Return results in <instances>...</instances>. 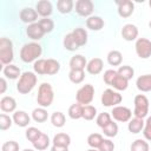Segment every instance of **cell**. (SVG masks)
Returning a JSON list of instances; mask_svg holds the SVG:
<instances>
[{
  "mask_svg": "<svg viewBox=\"0 0 151 151\" xmlns=\"http://www.w3.org/2000/svg\"><path fill=\"white\" fill-rule=\"evenodd\" d=\"M41 53H42V47L40 44L35 41L27 42L20 50V59L26 64L34 63L38 59H40L39 57L41 55Z\"/></svg>",
  "mask_w": 151,
  "mask_h": 151,
  "instance_id": "1",
  "label": "cell"
},
{
  "mask_svg": "<svg viewBox=\"0 0 151 151\" xmlns=\"http://www.w3.org/2000/svg\"><path fill=\"white\" fill-rule=\"evenodd\" d=\"M37 81H38V78L35 73L31 71H26L21 74V77L17 83V91L21 94H27L35 87Z\"/></svg>",
  "mask_w": 151,
  "mask_h": 151,
  "instance_id": "2",
  "label": "cell"
},
{
  "mask_svg": "<svg viewBox=\"0 0 151 151\" xmlns=\"http://www.w3.org/2000/svg\"><path fill=\"white\" fill-rule=\"evenodd\" d=\"M54 99V92L53 87L48 83H42L38 88V96H37V103L40 107H48L52 105Z\"/></svg>",
  "mask_w": 151,
  "mask_h": 151,
  "instance_id": "3",
  "label": "cell"
},
{
  "mask_svg": "<svg viewBox=\"0 0 151 151\" xmlns=\"http://www.w3.org/2000/svg\"><path fill=\"white\" fill-rule=\"evenodd\" d=\"M14 59L13 42L11 39L2 37L0 39V63L1 65H9Z\"/></svg>",
  "mask_w": 151,
  "mask_h": 151,
  "instance_id": "4",
  "label": "cell"
},
{
  "mask_svg": "<svg viewBox=\"0 0 151 151\" xmlns=\"http://www.w3.org/2000/svg\"><path fill=\"white\" fill-rule=\"evenodd\" d=\"M94 98V87L91 84H85L83 85L76 93V99L77 103L81 104L83 106L90 105Z\"/></svg>",
  "mask_w": 151,
  "mask_h": 151,
  "instance_id": "5",
  "label": "cell"
},
{
  "mask_svg": "<svg viewBox=\"0 0 151 151\" xmlns=\"http://www.w3.org/2000/svg\"><path fill=\"white\" fill-rule=\"evenodd\" d=\"M123 100V97L119 92L112 90V88H106L103 94H101V98H100V101H101V105L103 106H106V107H114V106H118Z\"/></svg>",
  "mask_w": 151,
  "mask_h": 151,
  "instance_id": "6",
  "label": "cell"
},
{
  "mask_svg": "<svg viewBox=\"0 0 151 151\" xmlns=\"http://www.w3.org/2000/svg\"><path fill=\"white\" fill-rule=\"evenodd\" d=\"M133 104H134V110H133L134 117L144 119L149 113V99L146 98V96L137 94L134 97Z\"/></svg>",
  "mask_w": 151,
  "mask_h": 151,
  "instance_id": "7",
  "label": "cell"
},
{
  "mask_svg": "<svg viewBox=\"0 0 151 151\" xmlns=\"http://www.w3.org/2000/svg\"><path fill=\"white\" fill-rule=\"evenodd\" d=\"M136 53L140 59H147L151 57V41L146 38H138L134 44Z\"/></svg>",
  "mask_w": 151,
  "mask_h": 151,
  "instance_id": "8",
  "label": "cell"
},
{
  "mask_svg": "<svg viewBox=\"0 0 151 151\" xmlns=\"http://www.w3.org/2000/svg\"><path fill=\"white\" fill-rule=\"evenodd\" d=\"M111 117L114 120H117V122L126 123V122H130L131 120V118H132V111L129 107H126V106L118 105V106L112 107Z\"/></svg>",
  "mask_w": 151,
  "mask_h": 151,
  "instance_id": "9",
  "label": "cell"
},
{
  "mask_svg": "<svg viewBox=\"0 0 151 151\" xmlns=\"http://www.w3.org/2000/svg\"><path fill=\"white\" fill-rule=\"evenodd\" d=\"M94 11V4L91 0H78L76 2V13L80 17H91Z\"/></svg>",
  "mask_w": 151,
  "mask_h": 151,
  "instance_id": "10",
  "label": "cell"
},
{
  "mask_svg": "<svg viewBox=\"0 0 151 151\" xmlns=\"http://www.w3.org/2000/svg\"><path fill=\"white\" fill-rule=\"evenodd\" d=\"M118 6V14L122 18H129L132 15L134 11V4L130 0H123V1H117Z\"/></svg>",
  "mask_w": 151,
  "mask_h": 151,
  "instance_id": "11",
  "label": "cell"
},
{
  "mask_svg": "<svg viewBox=\"0 0 151 151\" xmlns=\"http://www.w3.org/2000/svg\"><path fill=\"white\" fill-rule=\"evenodd\" d=\"M38 15H39V14L37 13V11L33 9L32 7H25V8H22V9L20 11V13H19L20 20H21L22 22H25V24H28V25L37 22Z\"/></svg>",
  "mask_w": 151,
  "mask_h": 151,
  "instance_id": "12",
  "label": "cell"
},
{
  "mask_svg": "<svg viewBox=\"0 0 151 151\" xmlns=\"http://www.w3.org/2000/svg\"><path fill=\"white\" fill-rule=\"evenodd\" d=\"M122 37L126 41H133L138 38V28L133 24H126L122 27Z\"/></svg>",
  "mask_w": 151,
  "mask_h": 151,
  "instance_id": "13",
  "label": "cell"
},
{
  "mask_svg": "<svg viewBox=\"0 0 151 151\" xmlns=\"http://www.w3.org/2000/svg\"><path fill=\"white\" fill-rule=\"evenodd\" d=\"M37 13L42 18H48L53 12V6L48 0H40L35 5Z\"/></svg>",
  "mask_w": 151,
  "mask_h": 151,
  "instance_id": "14",
  "label": "cell"
},
{
  "mask_svg": "<svg viewBox=\"0 0 151 151\" xmlns=\"http://www.w3.org/2000/svg\"><path fill=\"white\" fill-rule=\"evenodd\" d=\"M26 34L32 40H40L45 35V32L42 31V28L40 27V25L38 22H34V24L27 25V27H26Z\"/></svg>",
  "mask_w": 151,
  "mask_h": 151,
  "instance_id": "15",
  "label": "cell"
},
{
  "mask_svg": "<svg viewBox=\"0 0 151 151\" xmlns=\"http://www.w3.org/2000/svg\"><path fill=\"white\" fill-rule=\"evenodd\" d=\"M12 119H13V123L19 127H26L31 123V117L25 111H15L13 113Z\"/></svg>",
  "mask_w": 151,
  "mask_h": 151,
  "instance_id": "16",
  "label": "cell"
},
{
  "mask_svg": "<svg viewBox=\"0 0 151 151\" xmlns=\"http://www.w3.org/2000/svg\"><path fill=\"white\" fill-rule=\"evenodd\" d=\"M103 67H104V63L100 58H92L90 61H87L86 71L92 76H97L103 71Z\"/></svg>",
  "mask_w": 151,
  "mask_h": 151,
  "instance_id": "17",
  "label": "cell"
},
{
  "mask_svg": "<svg viewBox=\"0 0 151 151\" xmlns=\"http://www.w3.org/2000/svg\"><path fill=\"white\" fill-rule=\"evenodd\" d=\"M0 109L2 112L6 113H11V112H15L17 109V101L13 97L11 96H5L1 98L0 100Z\"/></svg>",
  "mask_w": 151,
  "mask_h": 151,
  "instance_id": "18",
  "label": "cell"
},
{
  "mask_svg": "<svg viewBox=\"0 0 151 151\" xmlns=\"http://www.w3.org/2000/svg\"><path fill=\"white\" fill-rule=\"evenodd\" d=\"M70 68L71 70H80V71H84L86 65H87V60L84 55L81 54H76L73 55L71 59H70Z\"/></svg>",
  "mask_w": 151,
  "mask_h": 151,
  "instance_id": "19",
  "label": "cell"
},
{
  "mask_svg": "<svg viewBox=\"0 0 151 151\" xmlns=\"http://www.w3.org/2000/svg\"><path fill=\"white\" fill-rule=\"evenodd\" d=\"M105 22L101 17L98 15H91L86 19V27L91 31H100L104 27Z\"/></svg>",
  "mask_w": 151,
  "mask_h": 151,
  "instance_id": "20",
  "label": "cell"
},
{
  "mask_svg": "<svg viewBox=\"0 0 151 151\" xmlns=\"http://www.w3.org/2000/svg\"><path fill=\"white\" fill-rule=\"evenodd\" d=\"M136 86L140 92H150L151 91V74H143L137 78Z\"/></svg>",
  "mask_w": 151,
  "mask_h": 151,
  "instance_id": "21",
  "label": "cell"
},
{
  "mask_svg": "<svg viewBox=\"0 0 151 151\" xmlns=\"http://www.w3.org/2000/svg\"><path fill=\"white\" fill-rule=\"evenodd\" d=\"M2 73H4V76H5L6 78H8V79H11V80L18 79V78H20L21 74H22L21 71H20V68H19L17 65H14V64L6 65V66L4 67V70H2Z\"/></svg>",
  "mask_w": 151,
  "mask_h": 151,
  "instance_id": "22",
  "label": "cell"
},
{
  "mask_svg": "<svg viewBox=\"0 0 151 151\" xmlns=\"http://www.w3.org/2000/svg\"><path fill=\"white\" fill-rule=\"evenodd\" d=\"M72 34H73V38L76 40V42L78 44L79 47L81 46H85L87 44V32L85 28H81V27H77L72 31Z\"/></svg>",
  "mask_w": 151,
  "mask_h": 151,
  "instance_id": "23",
  "label": "cell"
},
{
  "mask_svg": "<svg viewBox=\"0 0 151 151\" xmlns=\"http://www.w3.org/2000/svg\"><path fill=\"white\" fill-rule=\"evenodd\" d=\"M52 143H53V145H55V146L68 147L70 144H71V137H70V134H67V133L60 132V133H57V134L53 137Z\"/></svg>",
  "mask_w": 151,
  "mask_h": 151,
  "instance_id": "24",
  "label": "cell"
},
{
  "mask_svg": "<svg viewBox=\"0 0 151 151\" xmlns=\"http://www.w3.org/2000/svg\"><path fill=\"white\" fill-rule=\"evenodd\" d=\"M144 125H145L144 119H140V118L134 117V118H131V120L129 122L127 129H129V131H130L131 133H134V134H136V133H139V132L143 131Z\"/></svg>",
  "mask_w": 151,
  "mask_h": 151,
  "instance_id": "25",
  "label": "cell"
},
{
  "mask_svg": "<svg viewBox=\"0 0 151 151\" xmlns=\"http://www.w3.org/2000/svg\"><path fill=\"white\" fill-rule=\"evenodd\" d=\"M106 59H107L109 65H111V66H120L122 61H123V54L117 50H112V51H110L107 53Z\"/></svg>",
  "mask_w": 151,
  "mask_h": 151,
  "instance_id": "26",
  "label": "cell"
},
{
  "mask_svg": "<svg viewBox=\"0 0 151 151\" xmlns=\"http://www.w3.org/2000/svg\"><path fill=\"white\" fill-rule=\"evenodd\" d=\"M32 144H33L34 150H37V151H44V150H46L50 146V138H48V136L46 133H41V136L34 143H32Z\"/></svg>",
  "mask_w": 151,
  "mask_h": 151,
  "instance_id": "27",
  "label": "cell"
},
{
  "mask_svg": "<svg viewBox=\"0 0 151 151\" xmlns=\"http://www.w3.org/2000/svg\"><path fill=\"white\" fill-rule=\"evenodd\" d=\"M74 6V2L72 0H58L57 1V8L59 13L61 14H68L72 12Z\"/></svg>",
  "mask_w": 151,
  "mask_h": 151,
  "instance_id": "28",
  "label": "cell"
},
{
  "mask_svg": "<svg viewBox=\"0 0 151 151\" xmlns=\"http://www.w3.org/2000/svg\"><path fill=\"white\" fill-rule=\"evenodd\" d=\"M111 86L117 91H125L129 86V80L123 78L122 76H119L118 72H117V76L114 77L113 81L111 83Z\"/></svg>",
  "mask_w": 151,
  "mask_h": 151,
  "instance_id": "29",
  "label": "cell"
},
{
  "mask_svg": "<svg viewBox=\"0 0 151 151\" xmlns=\"http://www.w3.org/2000/svg\"><path fill=\"white\" fill-rule=\"evenodd\" d=\"M63 44H64L65 50H67V51H70V52H74V51H77V50L79 48L78 44L76 42V40H74V38H73L72 32H71V33H67V34L64 37Z\"/></svg>",
  "mask_w": 151,
  "mask_h": 151,
  "instance_id": "30",
  "label": "cell"
},
{
  "mask_svg": "<svg viewBox=\"0 0 151 151\" xmlns=\"http://www.w3.org/2000/svg\"><path fill=\"white\" fill-rule=\"evenodd\" d=\"M60 71V64L55 59H46V74L47 76H54Z\"/></svg>",
  "mask_w": 151,
  "mask_h": 151,
  "instance_id": "31",
  "label": "cell"
},
{
  "mask_svg": "<svg viewBox=\"0 0 151 151\" xmlns=\"http://www.w3.org/2000/svg\"><path fill=\"white\" fill-rule=\"evenodd\" d=\"M68 117L71 119H80L83 118V105L79 104V103H76V104H72L70 107H68Z\"/></svg>",
  "mask_w": 151,
  "mask_h": 151,
  "instance_id": "32",
  "label": "cell"
},
{
  "mask_svg": "<svg viewBox=\"0 0 151 151\" xmlns=\"http://www.w3.org/2000/svg\"><path fill=\"white\" fill-rule=\"evenodd\" d=\"M32 118L37 123H45L48 118V113L44 107H37L32 112Z\"/></svg>",
  "mask_w": 151,
  "mask_h": 151,
  "instance_id": "33",
  "label": "cell"
},
{
  "mask_svg": "<svg viewBox=\"0 0 151 151\" xmlns=\"http://www.w3.org/2000/svg\"><path fill=\"white\" fill-rule=\"evenodd\" d=\"M51 123L54 127H63L66 123V117L63 112L60 111H55L52 113L51 116Z\"/></svg>",
  "mask_w": 151,
  "mask_h": 151,
  "instance_id": "34",
  "label": "cell"
},
{
  "mask_svg": "<svg viewBox=\"0 0 151 151\" xmlns=\"http://www.w3.org/2000/svg\"><path fill=\"white\" fill-rule=\"evenodd\" d=\"M68 79L73 84H80L85 79V72L80 71V70H70Z\"/></svg>",
  "mask_w": 151,
  "mask_h": 151,
  "instance_id": "35",
  "label": "cell"
},
{
  "mask_svg": "<svg viewBox=\"0 0 151 151\" xmlns=\"http://www.w3.org/2000/svg\"><path fill=\"white\" fill-rule=\"evenodd\" d=\"M103 140H104V138L100 133H91L87 137V144L91 149H99Z\"/></svg>",
  "mask_w": 151,
  "mask_h": 151,
  "instance_id": "36",
  "label": "cell"
},
{
  "mask_svg": "<svg viewBox=\"0 0 151 151\" xmlns=\"http://www.w3.org/2000/svg\"><path fill=\"white\" fill-rule=\"evenodd\" d=\"M101 130H103V133H104L106 137H109V138H113V137H116V136L118 134V125H117V123H114L113 120H112L109 125L104 126Z\"/></svg>",
  "mask_w": 151,
  "mask_h": 151,
  "instance_id": "37",
  "label": "cell"
},
{
  "mask_svg": "<svg viewBox=\"0 0 151 151\" xmlns=\"http://www.w3.org/2000/svg\"><path fill=\"white\" fill-rule=\"evenodd\" d=\"M111 122H112V117H111V114L107 113V112H101V113H99V114L97 116V118H96L97 125H98L99 127H101V129H103L104 126L109 125Z\"/></svg>",
  "mask_w": 151,
  "mask_h": 151,
  "instance_id": "38",
  "label": "cell"
},
{
  "mask_svg": "<svg viewBox=\"0 0 151 151\" xmlns=\"http://www.w3.org/2000/svg\"><path fill=\"white\" fill-rule=\"evenodd\" d=\"M149 143L145 139H136L130 147L131 151H149Z\"/></svg>",
  "mask_w": 151,
  "mask_h": 151,
  "instance_id": "39",
  "label": "cell"
},
{
  "mask_svg": "<svg viewBox=\"0 0 151 151\" xmlns=\"http://www.w3.org/2000/svg\"><path fill=\"white\" fill-rule=\"evenodd\" d=\"M117 72H118L119 76H122L123 78H125V79H127V80L132 79V77L134 76V70H133L130 65L119 66V68L117 70Z\"/></svg>",
  "mask_w": 151,
  "mask_h": 151,
  "instance_id": "40",
  "label": "cell"
},
{
  "mask_svg": "<svg viewBox=\"0 0 151 151\" xmlns=\"http://www.w3.org/2000/svg\"><path fill=\"white\" fill-rule=\"evenodd\" d=\"M97 116V109L92 105H85L83 106V119L85 120H92Z\"/></svg>",
  "mask_w": 151,
  "mask_h": 151,
  "instance_id": "41",
  "label": "cell"
},
{
  "mask_svg": "<svg viewBox=\"0 0 151 151\" xmlns=\"http://www.w3.org/2000/svg\"><path fill=\"white\" fill-rule=\"evenodd\" d=\"M41 131L39 130V129H37V127H34V126H31V127H28L27 130H26V133H25V136H26V139L27 140H29L31 143H34L40 136H41Z\"/></svg>",
  "mask_w": 151,
  "mask_h": 151,
  "instance_id": "42",
  "label": "cell"
},
{
  "mask_svg": "<svg viewBox=\"0 0 151 151\" xmlns=\"http://www.w3.org/2000/svg\"><path fill=\"white\" fill-rule=\"evenodd\" d=\"M38 24L40 25V27L42 28L45 34L46 33H51L53 31V28H54V21L52 19H50V18H42V19H40L38 21Z\"/></svg>",
  "mask_w": 151,
  "mask_h": 151,
  "instance_id": "43",
  "label": "cell"
},
{
  "mask_svg": "<svg viewBox=\"0 0 151 151\" xmlns=\"http://www.w3.org/2000/svg\"><path fill=\"white\" fill-rule=\"evenodd\" d=\"M45 70H46V59H41L40 58V59H38L37 61L33 63V71H34V73L40 74V76H45L46 74Z\"/></svg>",
  "mask_w": 151,
  "mask_h": 151,
  "instance_id": "44",
  "label": "cell"
},
{
  "mask_svg": "<svg viewBox=\"0 0 151 151\" xmlns=\"http://www.w3.org/2000/svg\"><path fill=\"white\" fill-rule=\"evenodd\" d=\"M12 124H13V119L9 116H7L5 113L0 114V130L1 131H5V130L9 129L12 126Z\"/></svg>",
  "mask_w": 151,
  "mask_h": 151,
  "instance_id": "45",
  "label": "cell"
},
{
  "mask_svg": "<svg viewBox=\"0 0 151 151\" xmlns=\"http://www.w3.org/2000/svg\"><path fill=\"white\" fill-rule=\"evenodd\" d=\"M1 151H19V144L15 140H7L2 144Z\"/></svg>",
  "mask_w": 151,
  "mask_h": 151,
  "instance_id": "46",
  "label": "cell"
},
{
  "mask_svg": "<svg viewBox=\"0 0 151 151\" xmlns=\"http://www.w3.org/2000/svg\"><path fill=\"white\" fill-rule=\"evenodd\" d=\"M117 76V71L116 70H107L104 72V76H103V79H104V83L106 85H110L111 86V83L113 81L114 77Z\"/></svg>",
  "mask_w": 151,
  "mask_h": 151,
  "instance_id": "47",
  "label": "cell"
},
{
  "mask_svg": "<svg viewBox=\"0 0 151 151\" xmlns=\"http://www.w3.org/2000/svg\"><path fill=\"white\" fill-rule=\"evenodd\" d=\"M98 150L99 151H113L114 150V144H113V142L111 139H109V138L105 139L104 138V140L101 142V144H100Z\"/></svg>",
  "mask_w": 151,
  "mask_h": 151,
  "instance_id": "48",
  "label": "cell"
},
{
  "mask_svg": "<svg viewBox=\"0 0 151 151\" xmlns=\"http://www.w3.org/2000/svg\"><path fill=\"white\" fill-rule=\"evenodd\" d=\"M143 134H144V138L146 140L151 142V116L147 117V119L145 122V125H144V129H143Z\"/></svg>",
  "mask_w": 151,
  "mask_h": 151,
  "instance_id": "49",
  "label": "cell"
},
{
  "mask_svg": "<svg viewBox=\"0 0 151 151\" xmlns=\"http://www.w3.org/2000/svg\"><path fill=\"white\" fill-rule=\"evenodd\" d=\"M0 84H1V88H0V93L1 94H4L5 92H6V88H7V81H6V79L2 77V78H0Z\"/></svg>",
  "mask_w": 151,
  "mask_h": 151,
  "instance_id": "50",
  "label": "cell"
},
{
  "mask_svg": "<svg viewBox=\"0 0 151 151\" xmlns=\"http://www.w3.org/2000/svg\"><path fill=\"white\" fill-rule=\"evenodd\" d=\"M51 151H68V147H61V146H55V145H52Z\"/></svg>",
  "mask_w": 151,
  "mask_h": 151,
  "instance_id": "51",
  "label": "cell"
},
{
  "mask_svg": "<svg viewBox=\"0 0 151 151\" xmlns=\"http://www.w3.org/2000/svg\"><path fill=\"white\" fill-rule=\"evenodd\" d=\"M22 151H37V150H33V149H24Z\"/></svg>",
  "mask_w": 151,
  "mask_h": 151,
  "instance_id": "52",
  "label": "cell"
},
{
  "mask_svg": "<svg viewBox=\"0 0 151 151\" xmlns=\"http://www.w3.org/2000/svg\"><path fill=\"white\" fill-rule=\"evenodd\" d=\"M87 151H99V150H97V149H88Z\"/></svg>",
  "mask_w": 151,
  "mask_h": 151,
  "instance_id": "53",
  "label": "cell"
},
{
  "mask_svg": "<svg viewBox=\"0 0 151 151\" xmlns=\"http://www.w3.org/2000/svg\"><path fill=\"white\" fill-rule=\"evenodd\" d=\"M149 27H150V28H151V21H150V22H149Z\"/></svg>",
  "mask_w": 151,
  "mask_h": 151,
  "instance_id": "54",
  "label": "cell"
},
{
  "mask_svg": "<svg viewBox=\"0 0 151 151\" xmlns=\"http://www.w3.org/2000/svg\"><path fill=\"white\" fill-rule=\"evenodd\" d=\"M149 5H150V7H151V0H150V1H149Z\"/></svg>",
  "mask_w": 151,
  "mask_h": 151,
  "instance_id": "55",
  "label": "cell"
}]
</instances>
